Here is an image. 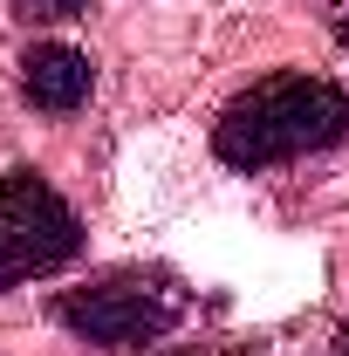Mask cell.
Returning a JSON list of instances; mask_svg holds the SVG:
<instances>
[{
  "mask_svg": "<svg viewBox=\"0 0 349 356\" xmlns=\"http://www.w3.org/2000/svg\"><path fill=\"white\" fill-rule=\"evenodd\" d=\"M343 131H349V89L288 69V76H261L219 110L213 151L233 172H267V165H288V158L336 144Z\"/></svg>",
  "mask_w": 349,
  "mask_h": 356,
  "instance_id": "cell-1",
  "label": "cell"
},
{
  "mask_svg": "<svg viewBox=\"0 0 349 356\" xmlns=\"http://www.w3.org/2000/svg\"><path fill=\"white\" fill-rule=\"evenodd\" d=\"M83 254V220L76 206L48 185L42 172H7L0 178V295L55 274Z\"/></svg>",
  "mask_w": 349,
  "mask_h": 356,
  "instance_id": "cell-2",
  "label": "cell"
},
{
  "mask_svg": "<svg viewBox=\"0 0 349 356\" xmlns=\"http://www.w3.org/2000/svg\"><path fill=\"white\" fill-rule=\"evenodd\" d=\"M55 315H62V329H76L83 343H117V350H131V343L165 336L178 315H185V288L165 281V274H103V281H89L76 295H62Z\"/></svg>",
  "mask_w": 349,
  "mask_h": 356,
  "instance_id": "cell-3",
  "label": "cell"
},
{
  "mask_svg": "<svg viewBox=\"0 0 349 356\" xmlns=\"http://www.w3.org/2000/svg\"><path fill=\"white\" fill-rule=\"evenodd\" d=\"M89 89H96V69H89L83 48L69 42H35L21 55V96L35 103V110H55V117H69V110H83Z\"/></svg>",
  "mask_w": 349,
  "mask_h": 356,
  "instance_id": "cell-4",
  "label": "cell"
},
{
  "mask_svg": "<svg viewBox=\"0 0 349 356\" xmlns=\"http://www.w3.org/2000/svg\"><path fill=\"white\" fill-rule=\"evenodd\" d=\"M28 21H76V14H89V0H14Z\"/></svg>",
  "mask_w": 349,
  "mask_h": 356,
  "instance_id": "cell-5",
  "label": "cell"
},
{
  "mask_svg": "<svg viewBox=\"0 0 349 356\" xmlns=\"http://www.w3.org/2000/svg\"><path fill=\"white\" fill-rule=\"evenodd\" d=\"M308 7H315V21H322V28L349 48V0H308Z\"/></svg>",
  "mask_w": 349,
  "mask_h": 356,
  "instance_id": "cell-6",
  "label": "cell"
},
{
  "mask_svg": "<svg viewBox=\"0 0 349 356\" xmlns=\"http://www.w3.org/2000/svg\"><path fill=\"white\" fill-rule=\"evenodd\" d=\"M343 356H349V343H343Z\"/></svg>",
  "mask_w": 349,
  "mask_h": 356,
  "instance_id": "cell-7",
  "label": "cell"
}]
</instances>
